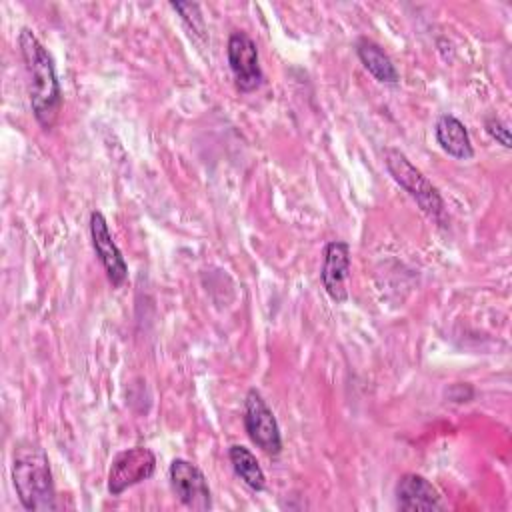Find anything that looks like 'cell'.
<instances>
[{
  "instance_id": "obj_1",
  "label": "cell",
  "mask_w": 512,
  "mask_h": 512,
  "mask_svg": "<svg viewBox=\"0 0 512 512\" xmlns=\"http://www.w3.org/2000/svg\"><path fill=\"white\" fill-rule=\"evenodd\" d=\"M20 54L28 74V94L34 118L42 128H52L62 106L60 82L52 56L30 28H22L18 36Z\"/></svg>"
},
{
  "instance_id": "obj_2",
  "label": "cell",
  "mask_w": 512,
  "mask_h": 512,
  "mask_svg": "<svg viewBox=\"0 0 512 512\" xmlns=\"http://www.w3.org/2000/svg\"><path fill=\"white\" fill-rule=\"evenodd\" d=\"M12 482L26 510H54L56 488L44 448L30 438L16 442L12 452Z\"/></svg>"
},
{
  "instance_id": "obj_3",
  "label": "cell",
  "mask_w": 512,
  "mask_h": 512,
  "mask_svg": "<svg viewBox=\"0 0 512 512\" xmlns=\"http://www.w3.org/2000/svg\"><path fill=\"white\" fill-rule=\"evenodd\" d=\"M384 162L392 178L418 202L424 214L434 222L446 224V208L438 188L396 148L384 150Z\"/></svg>"
},
{
  "instance_id": "obj_4",
  "label": "cell",
  "mask_w": 512,
  "mask_h": 512,
  "mask_svg": "<svg viewBox=\"0 0 512 512\" xmlns=\"http://www.w3.org/2000/svg\"><path fill=\"white\" fill-rule=\"evenodd\" d=\"M156 470V456L146 446H134L114 456L108 470V492L120 496L124 490L148 480Z\"/></svg>"
},
{
  "instance_id": "obj_5",
  "label": "cell",
  "mask_w": 512,
  "mask_h": 512,
  "mask_svg": "<svg viewBox=\"0 0 512 512\" xmlns=\"http://www.w3.org/2000/svg\"><path fill=\"white\" fill-rule=\"evenodd\" d=\"M244 428L250 436V440L264 450L266 454H280L282 450V436L278 422L268 408L266 400L256 388H250L244 400Z\"/></svg>"
},
{
  "instance_id": "obj_6",
  "label": "cell",
  "mask_w": 512,
  "mask_h": 512,
  "mask_svg": "<svg viewBox=\"0 0 512 512\" xmlns=\"http://www.w3.org/2000/svg\"><path fill=\"white\" fill-rule=\"evenodd\" d=\"M168 478L174 494L186 508L202 510V512L210 510L212 494H210L206 476L196 464L184 458H174L168 468Z\"/></svg>"
},
{
  "instance_id": "obj_7",
  "label": "cell",
  "mask_w": 512,
  "mask_h": 512,
  "mask_svg": "<svg viewBox=\"0 0 512 512\" xmlns=\"http://www.w3.org/2000/svg\"><path fill=\"white\" fill-rule=\"evenodd\" d=\"M228 64L234 82L242 92H254L262 84V68L258 62L256 42L246 32H232L226 46Z\"/></svg>"
},
{
  "instance_id": "obj_8",
  "label": "cell",
  "mask_w": 512,
  "mask_h": 512,
  "mask_svg": "<svg viewBox=\"0 0 512 512\" xmlns=\"http://www.w3.org/2000/svg\"><path fill=\"white\" fill-rule=\"evenodd\" d=\"M90 238H92V246L106 270L108 280L112 282V286H122L128 278V266H126V260H124L120 248L116 246V242L110 234L104 214L98 210H94L90 214Z\"/></svg>"
},
{
  "instance_id": "obj_9",
  "label": "cell",
  "mask_w": 512,
  "mask_h": 512,
  "mask_svg": "<svg viewBox=\"0 0 512 512\" xmlns=\"http://www.w3.org/2000/svg\"><path fill=\"white\" fill-rule=\"evenodd\" d=\"M322 286L326 294L336 302L348 300V278H350V246L340 240H332L324 246V260L320 270Z\"/></svg>"
},
{
  "instance_id": "obj_10",
  "label": "cell",
  "mask_w": 512,
  "mask_h": 512,
  "mask_svg": "<svg viewBox=\"0 0 512 512\" xmlns=\"http://www.w3.org/2000/svg\"><path fill=\"white\" fill-rule=\"evenodd\" d=\"M396 508L404 512H424V510H442L440 492L420 474L408 472L400 476L396 490Z\"/></svg>"
},
{
  "instance_id": "obj_11",
  "label": "cell",
  "mask_w": 512,
  "mask_h": 512,
  "mask_svg": "<svg viewBox=\"0 0 512 512\" xmlns=\"http://www.w3.org/2000/svg\"><path fill=\"white\" fill-rule=\"evenodd\" d=\"M434 134H436V140L442 146V150L448 152L450 156L460 158V160H468L474 156L470 134H468L466 126L456 116L442 114L436 120Z\"/></svg>"
},
{
  "instance_id": "obj_12",
  "label": "cell",
  "mask_w": 512,
  "mask_h": 512,
  "mask_svg": "<svg viewBox=\"0 0 512 512\" xmlns=\"http://www.w3.org/2000/svg\"><path fill=\"white\" fill-rule=\"evenodd\" d=\"M356 54L362 62V66L378 80L384 84H396L398 82V70L394 66V62L390 60V56L382 50L380 44L368 40V38H360L356 42Z\"/></svg>"
},
{
  "instance_id": "obj_13",
  "label": "cell",
  "mask_w": 512,
  "mask_h": 512,
  "mask_svg": "<svg viewBox=\"0 0 512 512\" xmlns=\"http://www.w3.org/2000/svg\"><path fill=\"white\" fill-rule=\"evenodd\" d=\"M228 456H230V462H232L234 472L244 480L246 486H250V488L256 490V492L264 490V486H266L264 470L260 468L256 456H254L246 446H242V444L230 446Z\"/></svg>"
},
{
  "instance_id": "obj_14",
  "label": "cell",
  "mask_w": 512,
  "mask_h": 512,
  "mask_svg": "<svg viewBox=\"0 0 512 512\" xmlns=\"http://www.w3.org/2000/svg\"><path fill=\"white\" fill-rule=\"evenodd\" d=\"M172 8L182 16V20L186 22V26L190 28V34L196 36H206V26H204V18L200 14V6L194 2H172Z\"/></svg>"
},
{
  "instance_id": "obj_15",
  "label": "cell",
  "mask_w": 512,
  "mask_h": 512,
  "mask_svg": "<svg viewBox=\"0 0 512 512\" xmlns=\"http://www.w3.org/2000/svg\"><path fill=\"white\" fill-rule=\"evenodd\" d=\"M484 128H486L490 138L500 142L504 148H510V130L498 116H488L484 120Z\"/></svg>"
}]
</instances>
